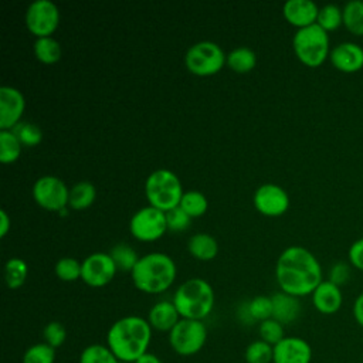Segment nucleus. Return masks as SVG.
Returning a JSON list of instances; mask_svg holds the SVG:
<instances>
[{
    "instance_id": "nucleus-1",
    "label": "nucleus",
    "mask_w": 363,
    "mask_h": 363,
    "mask_svg": "<svg viewBox=\"0 0 363 363\" xmlns=\"http://www.w3.org/2000/svg\"><path fill=\"white\" fill-rule=\"evenodd\" d=\"M275 278L282 292L296 298L312 295L323 281L318 258L301 245H291L279 254L275 265Z\"/></svg>"
},
{
    "instance_id": "nucleus-2",
    "label": "nucleus",
    "mask_w": 363,
    "mask_h": 363,
    "mask_svg": "<svg viewBox=\"0 0 363 363\" xmlns=\"http://www.w3.org/2000/svg\"><path fill=\"white\" fill-rule=\"evenodd\" d=\"M153 329L147 319L128 315L115 320L106 333V346L121 363H135L149 352Z\"/></svg>"
},
{
    "instance_id": "nucleus-3",
    "label": "nucleus",
    "mask_w": 363,
    "mask_h": 363,
    "mask_svg": "<svg viewBox=\"0 0 363 363\" xmlns=\"http://www.w3.org/2000/svg\"><path fill=\"white\" fill-rule=\"evenodd\" d=\"M176 264L164 252H149L139 257L130 271L133 285L146 294H160L170 288L176 279Z\"/></svg>"
},
{
    "instance_id": "nucleus-4",
    "label": "nucleus",
    "mask_w": 363,
    "mask_h": 363,
    "mask_svg": "<svg viewBox=\"0 0 363 363\" xmlns=\"http://www.w3.org/2000/svg\"><path fill=\"white\" fill-rule=\"evenodd\" d=\"M180 318L203 320L207 318L216 302L213 286L203 278H190L182 282L172 298Z\"/></svg>"
},
{
    "instance_id": "nucleus-5",
    "label": "nucleus",
    "mask_w": 363,
    "mask_h": 363,
    "mask_svg": "<svg viewBox=\"0 0 363 363\" xmlns=\"http://www.w3.org/2000/svg\"><path fill=\"white\" fill-rule=\"evenodd\" d=\"M183 193L180 179L169 169L153 170L145 182V194L149 204L163 211L177 207Z\"/></svg>"
},
{
    "instance_id": "nucleus-6",
    "label": "nucleus",
    "mask_w": 363,
    "mask_h": 363,
    "mask_svg": "<svg viewBox=\"0 0 363 363\" xmlns=\"http://www.w3.org/2000/svg\"><path fill=\"white\" fill-rule=\"evenodd\" d=\"M294 51L298 60L308 67H319L329 58V34L316 23L298 28L292 38Z\"/></svg>"
},
{
    "instance_id": "nucleus-7",
    "label": "nucleus",
    "mask_w": 363,
    "mask_h": 363,
    "mask_svg": "<svg viewBox=\"0 0 363 363\" xmlns=\"http://www.w3.org/2000/svg\"><path fill=\"white\" fill-rule=\"evenodd\" d=\"M207 340V328L203 320L182 318L169 332V345L179 356L199 353Z\"/></svg>"
},
{
    "instance_id": "nucleus-8",
    "label": "nucleus",
    "mask_w": 363,
    "mask_h": 363,
    "mask_svg": "<svg viewBox=\"0 0 363 363\" xmlns=\"http://www.w3.org/2000/svg\"><path fill=\"white\" fill-rule=\"evenodd\" d=\"M225 61L227 57L223 48L210 40L194 43L184 55L187 69L196 75H213L223 68Z\"/></svg>"
},
{
    "instance_id": "nucleus-9",
    "label": "nucleus",
    "mask_w": 363,
    "mask_h": 363,
    "mask_svg": "<svg viewBox=\"0 0 363 363\" xmlns=\"http://www.w3.org/2000/svg\"><path fill=\"white\" fill-rule=\"evenodd\" d=\"M129 230L139 241H156L167 230L166 211L147 204L133 213L129 221Z\"/></svg>"
},
{
    "instance_id": "nucleus-10",
    "label": "nucleus",
    "mask_w": 363,
    "mask_h": 363,
    "mask_svg": "<svg viewBox=\"0 0 363 363\" xmlns=\"http://www.w3.org/2000/svg\"><path fill=\"white\" fill-rule=\"evenodd\" d=\"M33 197L43 208L58 213L68 206L69 189L60 177L44 174L34 182Z\"/></svg>"
},
{
    "instance_id": "nucleus-11",
    "label": "nucleus",
    "mask_w": 363,
    "mask_h": 363,
    "mask_svg": "<svg viewBox=\"0 0 363 363\" xmlns=\"http://www.w3.org/2000/svg\"><path fill=\"white\" fill-rule=\"evenodd\" d=\"M26 26L38 38L51 35L60 24L58 6L51 0H34L26 10Z\"/></svg>"
},
{
    "instance_id": "nucleus-12",
    "label": "nucleus",
    "mask_w": 363,
    "mask_h": 363,
    "mask_svg": "<svg viewBox=\"0 0 363 363\" xmlns=\"http://www.w3.org/2000/svg\"><path fill=\"white\" fill-rule=\"evenodd\" d=\"M116 269L118 268L113 259L111 258L109 252L96 251L82 259L81 279L88 286L101 288L113 279Z\"/></svg>"
},
{
    "instance_id": "nucleus-13",
    "label": "nucleus",
    "mask_w": 363,
    "mask_h": 363,
    "mask_svg": "<svg viewBox=\"0 0 363 363\" xmlns=\"http://www.w3.org/2000/svg\"><path fill=\"white\" fill-rule=\"evenodd\" d=\"M255 208L269 217L284 214L289 207V196L284 187L275 183H264L254 193Z\"/></svg>"
},
{
    "instance_id": "nucleus-14",
    "label": "nucleus",
    "mask_w": 363,
    "mask_h": 363,
    "mask_svg": "<svg viewBox=\"0 0 363 363\" xmlns=\"http://www.w3.org/2000/svg\"><path fill=\"white\" fill-rule=\"evenodd\" d=\"M26 108V99L20 89L11 85L0 86V130L13 129Z\"/></svg>"
},
{
    "instance_id": "nucleus-15",
    "label": "nucleus",
    "mask_w": 363,
    "mask_h": 363,
    "mask_svg": "<svg viewBox=\"0 0 363 363\" xmlns=\"http://www.w3.org/2000/svg\"><path fill=\"white\" fill-rule=\"evenodd\" d=\"M312 347L298 336H285L274 346L272 363H311Z\"/></svg>"
},
{
    "instance_id": "nucleus-16",
    "label": "nucleus",
    "mask_w": 363,
    "mask_h": 363,
    "mask_svg": "<svg viewBox=\"0 0 363 363\" xmlns=\"http://www.w3.org/2000/svg\"><path fill=\"white\" fill-rule=\"evenodd\" d=\"M332 65L345 74H353L363 68V48L352 41H343L330 50Z\"/></svg>"
},
{
    "instance_id": "nucleus-17",
    "label": "nucleus",
    "mask_w": 363,
    "mask_h": 363,
    "mask_svg": "<svg viewBox=\"0 0 363 363\" xmlns=\"http://www.w3.org/2000/svg\"><path fill=\"white\" fill-rule=\"evenodd\" d=\"M286 21L296 28H303L316 23L319 7L312 0H288L282 7Z\"/></svg>"
},
{
    "instance_id": "nucleus-18",
    "label": "nucleus",
    "mask_w": 363,
    "mask_h": 363,
    "mask_svg": "<svg viewBox=\"0 0 363 363\" xmlns=\"http://www.w3.org/2000/svg\"><path fill=\"white\" fill-rule=\"evenodd\" d=\"M343 302L342 291L330 281H322L312 292V303L315 309L323 315L336 313Z\"/></svg>"
},
{
    "instance_id": "nucleus-19",
    "label": "nucleus",
    "mask_w": 363,
    "mask_h": 363,
    "mask_svg": "<svg viewBox=\"0 0 363 363\" xmlns=\"http://www.w3.org/2000/svg\"><path fill=\"white\" fill-rule=\"evenodd\" d=\"M180 315L173 303V301H159L152 305L147 312V322L153 330L170 332L176 323L180 320Z\"/></svg>"
},
{
    "instance_id": "nucleus-20",
    "label": "nucleus",
    "mask_w": 363,
    "mask_h": 363,
    "mask_svg": "<svg viewBox=\"0 0 363 363\" xmlns=\"http://www.w3.org/2000/svg\"><path fill=\"white\" fill-rule=\"evenodd\" d=\"M271 301H272V318L281 322L282 325H289L299 318L301 315L299 298L279 291L271 296Z\"/></svg>"
},
{
    "instance_id": "nucleus-21",
    "label": "nucleus",
    "mask_w": 363,
    "mask_h": 363,
    "mask_svg": "<svg viewBox=\"0 0 363 363\" xmlns=\"http://www.w3.org/2000/svg\"><path fill=\"white\" fill-rule=\"evenodd\" d=\"M189 252L201 261L213 259L218 252L217 240L207 233H196L187 241Z\"/></svg>"
},
{
    "instance_id": "nucleus-22",
    "label": "nucleus",
    "mask_w": 363,
    "mask_h": 363,
    "mask_svg": "<svg viewBox=\"0 0 363 363\" xmlns=\"http://www.w3.org/2000/svg\"><path fill=\"white\" fill-rule=\"evenodd\" d=\"M95 197H96L95 186L91 182L82 180V182L75 183L69 189L68 206L75 210H84L94 203Z\"/></svg>"
},
{
    "instance_id": "nucleus-23",
    "label": "nucleus",
    "mask_w": 363,
    "mask_h": 363,
    "mask_svg": "<svg viewBox=\"0 0 363 363\" xmlns=\"http://www.w3.org/2000/svg\"><path fill=\"white\" fill-rule=\"evenodd\" d=\"M343 26L356 35H363V0H352L343 6Z\"/></svg>"
},
{
    "instance_id": "nucleus-24",
    "label": "nucleus",
    "mask_w": 363,
    "mask_h": 363,
    "mask_svg": "<svg viewBox=\"0 0 363 363\" xmlns=\"http://www.w3.org/2000/svg\"><path fill=\"white\" fill-rule=\"evenodd\" d=\"M227 65L235 71V72H248L251 71L257 64V55L255 52L245 45H240L233 48L227 54Z\"/></svg>"
},
{
    "instance_id": "nucleus-25",
    "label": "nucleus",
    "mask_w": 363,
    "mask_h": 363,
    "mask_svg": "<svg viewBox=\"0 0 363 363\" xmlns=\"http://www.w3.org/2000/svg\"><path fill=\"white\" fill-rule=\"evenodd\" d=\"M33 50L37 60L44 64H54L61 58V45L52 35L35 38Z\"/></svg>"
},
{
    "instance_id": "nucleus-26",
    "label": "nucleus",
    "mask_w": 363,
    "mask_h": 363,
    "mask_svg": "<svg viewBox=\"0 0 363 363\" xmlns=\"http://www.w3.org/2000/svg\"><path fill=\"white\" fill-rule=\"evenodd\" d=\"M28 274L27 262L23 258H10L4 264V279L10 289H17L23 286Z\"/></svg>"
},
{
    "instance_id": "nucleus-27",
    "label": "nucleus",
    "mask_w": 363,
    "mask_h": 363,
    "mask_svg": "<svg viewBox=\"0 0 363 363\" xmlns=\"http://www.w3.org/2000/svg\"><path fill=\"white\" fill-rule=\"evenodd\" d=\"M23 145L14 132L10 130H0V162L3 164L16 162L21 155Z\"/></svg>"
},
{
    "instance_id": "nucleus-28",
    "label": "nucleus",
    "mask_w": 363,
    "mask_h": 363,
    "mask_svg": "<svg viewBox=\"0 0 363 363\" xmlns=\"http://www.w3.org/2000/svg\"><path fill=\"white\" fill-rule=\"evenodd\" d=\"M78 363H121V362L106 345L92 343L82 349Z\"/></svg>"
},
{
    "instance_id": "nucleus-29",
    "label": "nucleus",
    "mask_w": 363,
    "mask_h": 363,
    "mask_svg": "<svg viewBox=\"0 0 363 363\" xmlns=\"http://www.w3.org/2000/svg\"><path fill=\"white\" fill-rule=\"evenodd\" d=\"M109 255L113 259L118 269L129 271V272L133 269V267L136 265V262L139 259L133 247L126 242H119V244L113 245L109 250Z\"/></svg>"
},
{
    "instance_id": "nucleus-30",
    "label": "nucleus",
    "mask_w": 363,
    "mask_h": 363,
    "mask_svg": "<svg viewBox=\"0 0 363 363\" xmlns=\"http://www.w3.org/2000/svg\"><path fill=\"white\" fill-rule=\"evenodd\" d=\"M191 218L200 217L206 213L208 207V201L206 196L199 190H187L183 193V197L179 204Z\"/></svg>"
},
{
    "instance_id": "nucleus-31",
    "label": "nucleus",
    "mask_w": 363,
    "mask_h": 363,
    "mask_svg": "<svg viewBox=\"0 0 363 363\" xmlns=\"http://www.w3.org/2000/svg\"><path fill=\"white\" fill-rule=\"evenodd\" d=\"M316 24L328 33L337 30L343 26V10L336 4H325L319 9Z\"/></svg>"
},
{
    "instance_id": "nucleus-32",
    "label": "nucleus",
    "mask_w": 363,
    "mask_h": 363,
    "mask_svg": "<svg viewBox=\"0 0 363 363\" xmlns=\"http://www.w3.org/2000/svg\"><path fill=\"white\" fill-rule=\"evenodd\" d=\"M274 346L258 339L251 342L244 352V359L247 363H272Z\"/></svg>"
},
{
    "instance_id": "nucleus-33",
    "label": "nucleus",
    "mask_w": 363,
    "mask_h": 363,
    "mask_svg": "<svg viewBox=\"0 0 363 363\" xmlns=\"http://www.w3.org/2000/svg\"><path fill=\"white\" fill-rule=\"evenodd\" d=\"M21 363H55V349L45 342L31 345L23 353Z\"/></svg>"
},
{
    "instance_id": "nucleus-34",
    "label": "nucleus",
    "mask_w": 363,
    "mask_h": 363,
    "mask_svg": "<svg viewBox=\"0 0 363 363\" xmlns=\"http://www.w3.org/2000/svg\"><path fill=\"white\" fill-rule=\"evenodd\" d=\"M11 130L18 138L21 145L26 146H35L43 139V130L40 126L28 121H20Z\"/></svg>"
},
{
    "instance_id": "nucleus-35",
    "label": "nucleus",
    "mask_w": 363,
    "mask_h": 363,
    "mask_svg": "<svg viewBox=\"0 0 363 363\" xmlns=\"http://www.w3.org/2000/svg\"><path fill=\"white\" fill-rule=\"evenodd\" d=\"M258 333H259V339L269 343L271 346H275L277 343H279L285 337L284 325L281 322H278L277 319H274V318H269V319H265V320L259 322Z\"/></svg>"
},
{
    "instance_id": "nucleus-36",
    "label": "nucleus",
    "mask_w": 363,
    "mask_h": 363,
    "mask_svg": "<svg viewBox=\"0 0 363 363\" xmlns=\"http://www.w3.org/2000/svg\"><path fill=\"white\" fill-rule=\"evenodd\" d=\"M55 275L62 281H75L81 278L82 272V262H79L77 258L72 257H62L57 261L54 267Z\"/></svg>"
},
{
    "instance_id": "nucleus-37",
    "label": "nucleus",
    "mask_w": 363,
    "mask_h": 363,
    "mask_svg": "<svg viewBox=\"0 0 363 363\" xmlns=\"http://www.w3.org/2000/svg\"><path fill=\"white\" fill-rule=\"evenodd\" d=\"M251 318L254 322H262L265 319L272 318V301L271 296L257 295L251 301L247 302Z\"/></svg>"
},
{
    "instance_id": "nucleus-38",
    "label": "nucleus",
    "mask_w": 363,
    "mask_h": 363,
    "mask_svg": "<svg viewBox=\"0 0 363 363\" xmlns=\"http://www.w3.org/2000/svg\"><path fill=\"white\" fill-rule=\"evenodd\" d=\"M43 339L47 345L57 350L67 340V329L61 322L51 320L43 329Z\"/></svg>"
},
{
    "instance_id": "nucleus-39",
    "label": "nucleus",
    "mask_w": 363,
    "mask_h": 363,
    "mask_svg": "<svg viewBox=\"0 0 363 363\" xmlns=\"http://www.w3.org/2000/svg\"><path fill=\"white\" fill-rule=\"evenodd\" d=\"M191 217L180 207H174L169 211H166V221H167V230L170 231H183L189 227Z\"/></svg>"
},
{
    "instance_id": "nucleus-40",
    "label": "nucleus",
    "mask_w": 363,
    "mask_h": 363,
    "mask_svg": "<svg viewBox=\"0 0 363 363\" xmlns=\"http://www.w3.org/2000/svg\"><path fill=\"white\" fill-rule=\"evenodd\" d=\"M352 277V269H350V265L343 262V261H339V262H335L330 269H329V278L328 281H330L332 284L337 285L339 288L346 285L349 282Z\"/></svg>"
},
{
    "instance_id": "nucleus-41",
    "label": "nucleus",
    "mask_w": 363,
    "mask_h": 363,
    "mask_svg": "<svg viewBox=\"0 0 363 363\" xmlns=\"http://www.w3.org/2000/svg\"><path fill=\"white\" fill-rule=\"evenodd\" d=\"M349 257V262L352 267H354L356 269L363 272V237L356 240L347 252Z\"/></svg>"
},
{
    "instance_id": "nucleus-42",
    "label": "nucleus",
    "mask_w": 363,
    "mask_h": 363,
    "mask_svg": "<svg viewBox=\"0 0 363 363\" xmlns=\"http://www.w3.org/2000/svg\"><path fill=\"white\" fill-rule=\"evenodd\" d=\"M353 318L363 328V292L353 302Z\"/></svg>"
},
{
    "instance_id": "nucleus-43",
    "label": "nucleus",
    "mask_w": 363,
    "mask_h": 363,
    "mask_svg": "<svg viewBox=\"0 0 363 363\" xmlns=\"http://www.w3.org/2000/svg\"><path fill=\"white\" fill-rule=\"evenodd\" d=\"M10 228V217L6 210H0V237H4Z\"/></svg>"
},
{
    "instance_id": "nucleus-44",
    "label": "nucleus",
    "mask_w": 363,
    "mask_h": 363,
    "mask_svg": "<svg viewBox=\"0 0 363 363\" xmlns=\"http://www.w3.org/2000/svg\"><path fill=\"white\" fill-rule=\"evenodd\" d=\"M135 363H163V362H162V359L157 354H155L152 352H146Z\"/></svg>"
}]
</instances>
